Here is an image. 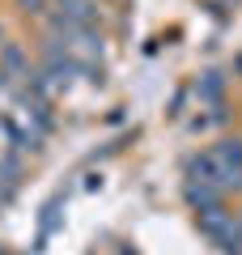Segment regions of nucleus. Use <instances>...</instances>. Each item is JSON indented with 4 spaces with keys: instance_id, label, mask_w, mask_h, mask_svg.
<instances>
[{
    "instance_id": "obj_2",
    "label": "nucleus",
    "mask_w": 242,
    "mask_h": 255,
    "mask_svg": "<svg viewBox=\"0 0 242 255\" xmlns=\"http://www.w3.org/2000/svg\"><path fill=\"white\" fill-rule=\"evenodd\" d=\"M238 226H242V217H238Z\"/></svg>"
},
{
    "instance_id": "obj_1",
    "label": "nucleus",
    "mask_w": 242,
    "mask_h": 255,
    "mask_svg": "<svg viewBox=\"0 0 242 255\" xmlns=\"http://www.w3.org/2000/svg\"><path fill=\"white\" fill-rule=\"evenodd\" d=\"M21 4H26V9H34V13H38V4H43V0H21Z\"/></svg>"
}]
</instances>
